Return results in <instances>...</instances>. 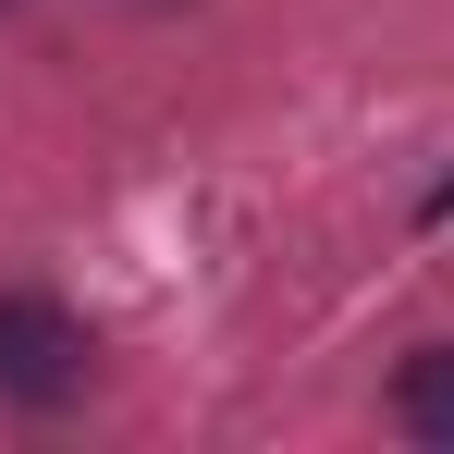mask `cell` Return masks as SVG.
I'll return each instance as SVG.
<instances>
[{
	"label": "cell",
	"instance_id": "cell-3",
	"mask_svg": "<svg viewBox=\"0 0 454 454\" xmlns=\"http://www.w3.org/2000/svg\"><path fill=\"white\" fill-rule=\"evenodd\" d=\"M430 222H454V172H442V184H430Z\"/></svg>",
	"mask_w": 454,
	"mask_h": 454
},
{
	"label": "cell",
	"instance_id": "cell-1",
	"mask_svg": "<svg viewBox=\"0 0 454 454\" xmlns=\"http://www.w3.org/2000/svg\"><path fill=\"white\" fill-rule=\"evenodd\" d=\"M86 380H98V332L74 307L62 295H0V405L62 418V405H86Z\"/></svg>",
	"mask_w": 454,
	"mask_h": 454
},
{
	"label": "cell",
	"instance_id": "cell-2",
	"mask_svg": "<svg viewBox=\"0 0 454 454\" xmlns=\"http://www.w3.org/2000/svg\"><path fill=\"white\" fill-rule=\"evenodd\" d=\"M393 430L430 442V454H454V344H418V356L393 369Z\"/></svg>",
	"mask_w": 454,
	"mask_h": 454
}]
</instances>
